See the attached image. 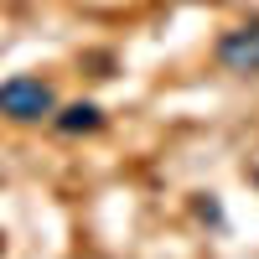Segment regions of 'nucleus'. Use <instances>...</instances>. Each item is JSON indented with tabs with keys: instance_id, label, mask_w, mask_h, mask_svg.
<instances>
[{
	"instance_id": "39448f33",
	"label": "nucleus",
	"mask_w": 259,
	"mask_h": 259,
	"mask_svg": "<svg viewBox=\"0 0 259 259\" xmlns=\"http://www.w3.org/2000/svg\"><path fill=\"white\" fill-rule=\"evenodd\" d=\"M0 249H6V244H0Z\"/></svg>"
},
{
	"instance_id": "f257e3e1",
	"label": "nucleus",
	"mask_w": 259,
	"mask_h": 259,
	"mask_svg": "<svg viewBox=\"0 0 259 259\" xmlns=\"http://www.w3.org/2000/svg\"><path fill=\"white\" fill-rule=\"evenodd\" d=\"M52 109H57V94H52L47 78L16 73V78L0 83V114H6L11 124H36V119H47Z\"/></svg>"
},
{
	"instance_id": "7ed1b4c3",
	"label": "nucleus",
	"mask_w": 259,
	"mask_h": 259,
	"mask_svg": "<svg viewBox=\"0 0 259 259\" xmlns=\"http://www.w3.org/2000/svg\"><path fill=\"white\" fill-rule=\"evenodd\" d=\"M52 124H57V135H94V130H104V109L89 104V99H78L62 114H52Z\"/></svg>"
},
{
	"instance_id": "20e7f679",
	"label": "nucleus",
	"mask_w": 259,
	"mask_h": 259,
	"mask_svg": "<svg viewBox=\"0 0 259 259\" xmlns=\"http://www.w3.org/2000/svg\"><path fill=\"white\" fill-rule=\"evenodd\" d=\"M192 212H197L202 223H212V228H223V207H218V197H212V192H197V202H192Z\"/></svg>"
},
{
	"instance_id": "f03ea898",
	"label": "nucleus",
	"mask_w": 259,
	"mask_h": 259,
	"mask_svg": "<svg viewBox=\"0 0 259 259\" xmlns=\"http://www.w3.org/2000/svg\"><path fill=\"white\" fill-rule=\"evenodd\" d=\"M218 68L233 78H259V16L239 21L218 36Z\"/></svg>"
}]
</instances>
